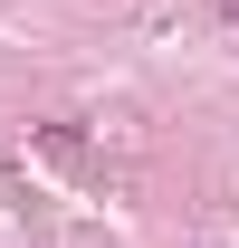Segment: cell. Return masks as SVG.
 Listing matches in <instances>:
<instances>
[{"mask_svg": "<svg viewBox=\"0 0 239 248\" xmlns=\"http://www.w3.org/2000/svg\"><path fill=\"white\" fill-rule=\"evenodd\" d=\"M220 10H230V19H239V0H220Z\"/></svg>", "mask_w": 239, "mask_h": 248, "instance_id": "6da1fadb", "label": "cell"}]
</instances>
